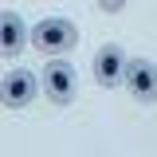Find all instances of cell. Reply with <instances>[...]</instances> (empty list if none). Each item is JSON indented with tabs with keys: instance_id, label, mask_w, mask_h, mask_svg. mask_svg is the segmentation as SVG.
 Instances as JSON below:
<instances>
[{
	"instance_id": "1",
	"label": "cell",
	"mask_w": 157,
	"mask_h": 157,
	"mask_svg": "<svg viewBox=\"0 0 157 157\" xmlns=\"http://www.w3.org/2000/svg\"><path fill=\"white\" fill-rule=\"evenodd\" d=\"M32 47H39L43 55H63V51L78 47V28L63 16H43L32 28Z\"/></svg>"
},
{
	"instance_id": "2",
	"label": "cell",
	"mask_w": 157,
	"mask_h": 157,
	"mask_svg": "<svg viewBox=\"0 0 157 157\" xmlns=\"http://www.w3.org/2000/svg\"><path fill=\"white\" fill-rule=\"evenodd\" d=\"M39 78H43V90H47V98H51L55 106H71V102H75L78 78H75V67H71L67 59H51Z\"/></svg>"
},
{
	"instance_id": "3",
	"label": "cell",
	"mask_w": 157,
	"mask_h": 157,
	"mask_svg": "<svg viewBox=\"0 0 157 157\" xmlns=\"http://www.w3.org/2000/svg\"><path fill=\"white\" fill-rule=\"evenodd\" d=\"M126 67H130V59H126V51H122L118 43L98 47V51H94V63H90L98 86H122V82H126Z\"/></svg>"
},
{
	"instance_id": "4",
	"label": "cell",
	"mask_w": 157,
	"mask_h": 157,
	"mask_svg": "<svg viewBox=\"0 0 157 157\" xmlns=\"http://www.w3.org/2000/svg\"><path fill=\"white\" fill-rule=\"evenodd\" d=\"M36 86H39V75L16 67V71H8V75L0 78V98H4L8 110H24V106L36 98Z\"/></svg>"
},
{
	"instance_id": "5",
	"label": "cell",
	"mask_w": 157,
	"mask_h": 157,
	"mask_svg": "<svg viewBox=\"0 0 157 157\" xmlns=\"http://www.w3.org/2000/svg\"><path fill=\"white\" fill-rule=\"evenodd\" d=\"M126 86L137 102H157V67L149 59H130L126 67Z\"/></svg>"
},
{
	"instance_id": "6",
	"label": "cell",
	"mask_w": 157,
	"mask_h": 157,
	"mask_svg": "<svg viewBox=\"0 0 157 157\" xmlns=\"http://www.w3.org/2000/svg\"><path fill=\"white\" fill-rule=\"evenodd\" d=\"M24 47H28V28H24V20H20L12 8L0 12V55L16 59Z\"/></svg>"
},
{
	"instance_id": "7",
	"label": "cell",
	"mask_w": 157,
	"mask_h": 157,
	"mask_svg": "<svg viewBox=\"0 0 157 157\" xmlns=\"http://www.w3.org/2000/svg\"><path fill=\"white\" fill-rule=\"evenodd\" d=\"M98 8H102V12H122L126 0H98Z\"/></svg>"
}]
</instances>
